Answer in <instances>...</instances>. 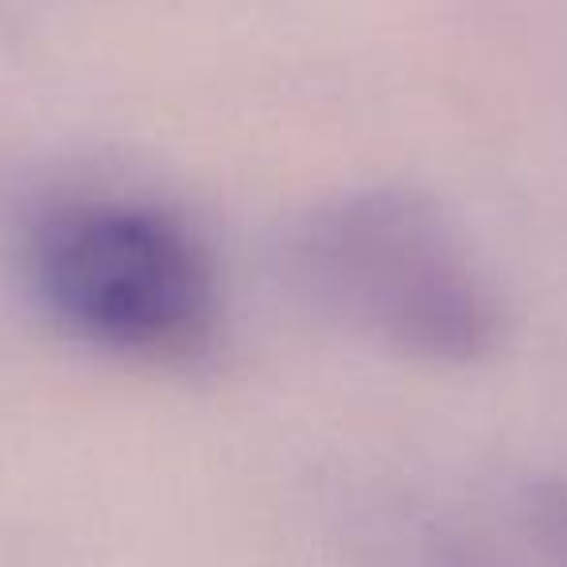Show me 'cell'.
I'll list each match as a JSON object with an SVG mask.
<instances>
[{"instance_id": "obj_1", "label": "cell", "mask_w": 567, "mask_h": 567, "mask_svg": "<svg viewBox=\"0 0 567 567\" xmlns=\"http://www.w3.org/2000/svg\"><path fill=\"white\" fill-rule=\"evenodd\" d=\"M303 300L389 354L474 365L502 339V303L463 234L416 190L339 195L288 249Z\"/></svg>"}, {"instance_id": "obj_2", "label": "cell", "mask_w": 567, "mask_h": 567, "mask_svg": "<svg viewBox=\"0 0 567 567\" xmlns=\"http://www.w3.org/2000/svg\"><path fill=\"white\" fill-rule=\"evenodd\" d=\"M24 265L43 311L105 354L183 365L218 339L210 249L156 203L86 195L48 206L28 234Z\"/></svg>"}, {"instance_id": "obj_3", "label": "cell", "mask_w": 567, "mask_h": 567, "mask_svg": "<svg viewBox=\"0 0 567 567\" xmlns=\"http://www.w3.org/2000/svg\"><path fill=\"white\" fill-rule=\"evenodd\" d=\"M528 525L559 567H567V478L540 482L528 494Z\"/></svg>"}]
</instances>
